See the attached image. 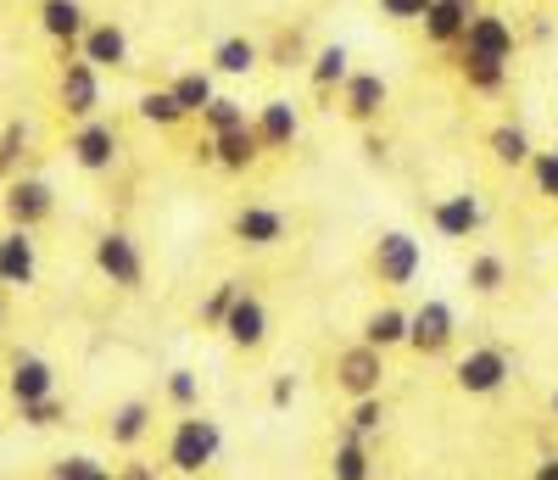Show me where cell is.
I'll list each match as a JSON object with an SVG mask.
<instances>
[{
  "instance_id": "52a82bcc",
  "label": "cell",
  "mask_w": 558,
  "mask_h": 480,
  "mask_svg": "<svg viewBox=\"0 0 558 480\" xmlns=\"http://www.w3.org/2000/svg\"><path fill=\"white\" fill-rule=\"evenodd\" d=\"M96 268L118 285V291H134V285L146 279V257H140L134 235H123V229H107L96 240Z\"/></svg>"
},
{
  "instance_id": "8d00e7d4",
  "label": "cell",
  "mask_w": 558,
  "mask_h": 480,
  "mask_svg": "<svg viewBox=\"0 0 558 480\" xmlns=\"http://www.w3.org/2000/svg\"><path fill=\"white\" fill-rule=\"evenodd\" d=\"M525 168H531V179H536L542 196H553V202H558V146H553V152H536Z\"/></svg>"
},
{
  "instance_id": "8992f818",
  "label": "cell",
  "mask_w": 558,
  "mask_h": 480,
  "mask_svg": "<svg viewBox=\"0 0 558 480\" xmlns=\"http://www.w3.org/2000/svg\"><path fill=\"white\" fill-rule=\"evenodd\" d=\"M68 152H73V163H78L84 173H112L123 140H118V129H112L107 118H84V123L73 129V140H68Z\"/></svg>"
},
{
  "instance_id": "cb8c5ba5",
  "label": "cell",
  "mask_w": 558,
  "mask_h": 480,
  "mask_svg": "<svg viewBox=\"0 0 558 480\" xmlns=\"http://www.w3.org/2000/svg\"><path fill=\"white\" fill-rule=\"evenodd\" d=\"M257 62H263V51H257V45H252L246 34L218 39V51H213V73H223V79H246Z\"/></svg>"
},
{
  "instance_id": "277c9868",
  "label": "cell",
  "mask_w": 558,
  "mask_h": 480,
  "mask_svg": "<svg viewBox=\"0 0 558 480\" xmlns=\"http://www.w3.org/2000/svg\"><path fill=\"white\" fill-rule=\"evenodd\" d=\"M452 335H458V313H452L441 297L418 302V308L408 313V347H413L418 358H441V352L452 347Z\"/></svg>"
},
{
  "instance_id": "f35d334b",
  "label": "cell",
  "mask_w": 558,
  "mask_h": 480,
  "mask_svg": "<svg viewBox=\"0 0 558 480\" xmlns=\"http://www.w3.org/2000/svg\"><path fill=\"white\" fill-rule=\"evenodd\" d=\"M380 12L391 17V23H418L430 12V0H380Z\"/></svg>"
},
{
  "instance_id": "7402d4cb",
  "label": "cell",
  "mask_w": 558,
  "mask_h": 480,
  "mask_svg": "<svg viewBox=\"0 0 558 480\" xmlns=\"http://www.w3.org/2000/svg\"><path fill=\"white\" fill-rule=\"evenodd\" d=\"M363 347H375V352L408 347V313L402 308H375L363 319Z\"/></svg>"
},
{
  "instance_id": "603a6c76",
  "label": "cell",
  "mask_w": 558,
  "mask_h": 480,
  "mask_svg": "<svg viewBox=\"0 0 558 480\" xmlns=\"http://www.w3.org/2000/svg\"><path fill=\"white\" fill-rule=\"evenodd\" d=\"M168 95H173V107H179L184 118H202V107L218 95V84H213L207 68H191V73H179V79L168 84Z\"/></svg>"
},
{
  "instance_id": "5bb4252c",
  "label": "cell",
  "mask_w": 558,
  "mask_h": 480,
  "mask_svg": "<svg viewBox=\"0 0 558 480\" xmlns=\"http://www.w3.org/2000/svg\"><path fill=\"white\" fill-rule=\"evenodd\" d=\"M430 224H436L441 240H470V235L486 224V207H481V196L458 190V196H441V202L430 207Z\"/></svg>"
},
{
  "instance_id": "b9f144b4",
  "label": "cell",
  "mask_w": 558,
  "mask_h": 480,
  "mask_svg": "<svg viewBox=\"0 0 558 480\" xmlns=\"http://www.w3.org/2000/svg\"><path fill=\"white\" fill-rule=\"evenodd\" d=\"M112 480H157V469H151V464H123Z\"/></svg>"
},
{
  "instance_id": "e575fe53",
  "label": "cell",
  "mask_w": 558,
  "mask_h": 480,
  "mask_svg": "<svg viewBox=\"0 0 558 480\" xmlns=\"http://www.w3.org/2000/svg\"><path fill=\"white\" fill-rule=\"evenodd\" d=\"M168 403H173L179 413H196V403H202V380H196V369H173V374H168Z\"/></svg>"
},
{
  "instance_id": "1f68e13d",
  "label": "cell",
  "mask_w": 558,
  "mask_h": 480,
  "mask_svg": "<svg viewBox=\"0 0 558 480\" xmlns=\"http://www.w3.org/2000/svg\"><path fill=\"white\" fill-rule=\"evenodd\" d=\"M28 152V123L12 118L7 129H0V179H12L17 173V157Z\"/></svg>"
},
{
  "instance_id": "ac0fdd59",
  "label": "cell",
  "mask_w": 558,
  "mask_h": 480,
  "mask_svg": "<svg viewBox=\"0 0 558 480\" xmlns=\"http://www.w3.org/2000/svg\"><path fill=\"white\" fill-rule=\"evenodd\" d=\"M475 12H481V0H430V12L418 17V23H425V39L430 45H458Z\"/></svg>"
},
{
  "instance_id": "d6a6232c",
  "label": "cell",
  "mask_w": 558,
  "mask_h": 480,
  "mask_svg": "<svg viewBox=\"0 0 558 480\" xmlns=\"http://www.w3.org/2000/svg\"><path fill=\"white\" fill-rule=\"evenodd\" d=\"M140 118H146V123H157V129H173V123H184V112L173 107V95H168V89H146V95H140Z\"/></svg>"
},
{
  "instance_id": "ffe728a7",
  "label": "cell",
  "mask_w": 558,
  "mask_h": 480,
  "mask_svg": "<svg viewBox=\"0 0 558 480\" xmlns=\"http://www.w3.org/2000/svg\"><path fill=\"white\" fill-rule=\"evenodd\" d=\"M235 240H246V247H279V240H286V213H279V207H241L235 213Z\"/></svg>"
},
{
  "instance_id": "836d02e7",
  "label": "cell",
  "mask_w": 558,
  "mask_h": 480,
  "mask_svg": "<svg viewBox=\"0 0 558 480\" xmlns=\"http://www.w3.org/2000/svg\"><path fill=\"white\" fill-rule=\"evenodd\" d=\"M458 68H463V84L481 89V95H497V89L508 84V68H502V62H470V57H463Z\"/></svg>"
},
{
  "instance_id": "ab89813d",
  "label": "cell",
  "mask_w": 558,
  "mask_h": 480,
  "mask_svg": "<svg viewBox=\"0 0 558 480\" xmlns=\"http://www.w3.org/2000/svg\"><path fill=\"white\" fill-rule=\"evenodd\" d=\"M101 464L96 458H84V453H73V458H62L57 469H51V480H84V475H96Z\"/></svg>"
},
{
  "instance_id": "4fadbf2b",
  "label": "cell",
  "mask_w": 558,
  "mask_h": 480,
  "mask_svg": "<svg viewBox=\"0 0 558 480\" xmlns=\"http://www.w3.org/2000/svg\"><path fill=\"white\" fill-rule=\"evenodd\" d=\"M252 134H257L263 152H291L296 134H302V112L291 101H263L257 118H252Z\"/></svg>"
},
{
  "instance_id": "7bdbcfd3",
  "label": "cell",
  "mask_w": 558,
  "mask_h": 480,
  "mask_svg": "<svg viewBox=\"0 0 558 480\" xmlns=\"http://www.w3.org/2000/svg\"><path fill=\"white\" fill-rule=\"evenodd\" d=\"M531 480H558V453H547V458L531 469Z\"/></svg>"
},
{
  "instance_id": "8fae6325",
  "label": "cell",
  "mask_w": 558,
  "mask_h": 480,
  "mask_svg": "<svg viewBox=\"0 0 558 480\" xmlns=\"http://www.w3.org/2000/svg\"><path fill=\"white\" fill-rule=\"evenodd\" d=\"M34 279H39L34 229H7L0 235V285H7V291H28Z\"/></svg>"
},
{
  "instance_id": "60d3db41",
  "label": "cell",
  "mask_w": 558,
  "mask_h": 480,
  "mask_svg": "<svg viewBox=\"0 0 558 480\" xmlns=\"http://www.w3.org/2000/svg\"><path fill=\"white\" fill-rule=\"evenodd\" d=\"M268 403H274V408H291V403H296V374H274Z\"/></svg>"
},
{
  "instance_id": "7c38bea8",
  "label": "cell",
  "mask_w": 558,
  "mask_h": 480,
  "mask_svg": "<svg viewBox=\"0 0 558 480\" xmlns=\"http://www.w3.org/2000/svg\"><path fill=\"white\" fill-rule=\"evenodd\" d=\"M386 95H391V89H386L380 73H357V68H352V73L341 79V112H347L352 123H375V118L386 112Z\"/></svg>"
},
{
  "instance_id": "6da1fadb",
  "label": "cell",
  "mask_w": 558,
  "mask_h": 480,
  "mask_svg": "<svg viewBox=\"0 0 558 480\" xmlns=\"http://www.w3.org/2000/svg\"><path fill=\"white\" fill-rule=\"evenodd\" d=\"M218 453H223V430H218V419H179L173 424V436H168V469H179V475H202V469H213L218 464Z\"/></svg>"
},
{
  "instance_id": "5b68a950",
  "label": "cell",
  "mask_w": 558,
  "mask_h": 480,
  "mask_svg": "<svg viewBox=\"0 0 558 480\" xmlns=\"http://www.w3.org/2000/svg\"><path fill=\"white\" fill-rule=\"evenodd\" d=\"M458 51L470 62H502L508 68V57H514V23L497 17V12H475L463 39H458Z\"/></svg>"
},
{
  "instance_id": "484cf974",
  "label": "cell",
  "mask_w": 558,
  "mask_h": 480,
  "mask_svg": "<svg viewBox=\"0 0 558 480\" xmlns=\"http://www.w3.org/2000/svg\"><path fill=\"white\" fill-rule=\"evenodd\" d=\"M151 436V403H123L112 413V447H140Z\"/></svg>"
},
{
  "instance_id": "d590c367",
  "label": "cell",
  "mask_w": 558,
  "mask_h": 480,
  "mask_svg": "<svg viewBox=\"0 0 558 480\" xmlns=\"http://www.w3.org/2000/svg\"><path fill=\"white\" fill-rule=\"evenodd\" d=\"M241 291H246V285H241V279H223V285H218V291H213V297L202 302V324H207V329H218V324H223V313H229V308H235V297H241Z\"/></svg>"
},
{
  "instance_id": "44dd1931",
  "label": "cell",
  "mask_w": 558,
  "mask_h": 480,
  "mask_svg": "<svg viewBox=\"0 0 558 480\" xmlns=\"http://www.w3.org/2000/svg\"><path fill=\"white\" fill-rule=\"evenodd\" d=\"M39 28L73 51V45L84 39V28H89V17H84L78 0H39Z\"/></svg>"
},
{
  "instance_id": "d6986e66",
  "label": "cell",
  "mask_w": 558,
  "mask_h": 480,
  "mask_svg": "<svg viewBox=\"0 0 558 480\" xmlns=\"http://www.w3.org/2000/svg\"><path fill=\"white\" fill-rule=\"evenodd\" d=\"M207 140H213V163H218V168H229V173H246V168L263 157V146H257L252 123H241V129H223V134H207Z\"/></svg>"
},
{
  "instance_id": "30bf717a",
  "label": "cell",
  "mask_w": 558,
  "mask_h": 480,
  "mask_svg": "<svg viewBox=\"0 0 558 480\" xmlns=\"http://www.w3.org/2000/svg\"><path fill=\"white\" fill-rule=\"evenodd\" d=\"M57 213V190L45 179H7V218L12 229H39Z\"/></svg>"
},
{
  "instance_id": "d4e9b609",
  "label": "cell",
  "mask_w": 558,
  "mask_h": 480,
  "mask_svg": "<svg viewBox=\"0 0 558 480\" xmlns=\"http://www.w3.org/2000/svg\"><path fill=\"white\" fill-rule=\"evenodd\" d=\"M492 157H497L502 168H525V163L536 157V146H531V134H525L520 123H497V129H492Z\"/></svg>"
},
{
  "instance_id": "9a60e30c",
  "label": "cell",
  "mask_w": 558,
  "mask_h": 480,
  "mask_svg": "<svg viewBox=\"0 0 558 480\" xmlns=\"http://www.w3.org/2000/svg\"><path fill=\"white\" fill-rule=\"evenodd\" d=\"M218 329H223L241 352H257V347L268 341V308H263L252 291H241V297H235V308L223 313V324H218Z\"/></svg>"
},
{
  "instance_id": "ee69618b",
  "label": "cell",
  "mask_w": 558,
  "mask_h": 480,
  "mask_svg": "<svg viewBox=\"0 0 558 480\" xmlns=\"http://www.w3.org/2000/svg\"><path fill=\"white\" fill-rule=\"evenodd\" d=\"M291 62H296V34L279 39V68H291Z\"/></svg>"
},
{
  "instance_id": "4316f807",
  "label": "cell",
  "mask_w": 558,
  "mask_h": 480,
  "mask_svg": "<svg viewBox=\"0 0 558 480\" xmlns=\"http://www.w3.org/2000/svg\"><path fill=\"white\" fill-rule=\"evenodd\" d=\"M330 475L336 480H368V475H375V464H368V442L341 436L336 442V458H330Z\"/></svg>"
},
{
  "instance_id": "f546056e",
  "label": "cell",
  "mask_w": 558,
  "mask_h": 480,
  "mask_svg": "<svg viewBox=\"0 0 558 480\" xmlns=\"http://www.w3.org/2000/svg\"><path fill=\"white\" fill-rule=\"evenodd\" d=\"M380 424H386V403L380 397H357L352 403V419H347V436L368 442V436H380Z\"/></svg>"
},
{
  "instance_id": "7dc6e473",
  "label": "cell",
  "mask_w": 558,
  "mask_h": 480,
  "mask_svg": "<svg viewBox=\"0 0 558 480\" xmlns=\"http://www.w3.org/2000/svg\"><path fill=\"white\" fill-rule=\"evenodd\" d=\"M553 419H558V392H553Z\"/></svg>"
},
{
  "instance_id": "e0dca14e",
  "label": "cell",
  "mask_w": 558,
  "mask_h": 480,
  "mask_svg": "<svg viewBox=\"0 0 558 480\" xmlns=\"http://www.w3.org/2000/svg\"><path fill=\"white\" fill-rule=\"evenodd\" d=\"M7 392H12L17 408H23V403H39V397H57V369L45 363V358H34V352H23V358H12Z\"/></svg>"
},
{
  "instance_id": "3957f363",
  "label": "cell",
  "mask_w": 558,
  "mask_h": 480,
  "mask_svg": "<svg viewBox=\"0 0 558 480\" xmlns=\"http://www.w3.org/2000/svg\"><path fill=\"white\" fill-rule=\"evenodd\" d=\"M418 268H425V247H418L408 229H386V235L375 240V274H380V285L402 291V285L418 279Z\"/></svg>"
},
{
  "instance_id": "9c48e42d",
  "label": "cell",
  "mask_w": 558,
  "mask_h": 480,
  "mask_svg": "<svg viewBox=\"0 0 558 480\" xmlns=\"http://www.w3.org/2000/svg\"><path fill=\"white\" fill-rule=\"evenodd\" d=\"M57 101L73 123L84 118H96L101 112V73L89 68V62H62V84H57Z\"/></svg>"
},
{
  "instance_id": "f1b7e54d",
  "label": "cell",
  "mask_w": 558,
  "mask_h": 480,
  "mask_svg": "<svg viewBox=\"0 0 558 480\" xmlns=\"http://www.w3.org/2000/svg\"><path fill=\"white\" fill-rule=\"evenodd\" d=\"M508 285V263L497 257V252H481V257H470V291H481V297H497Z\"/></svg>"
},
{
  "instance_id": "f6af8a7d",
  "label": "cell",
  "mask_w": 558,
  "mask_h": 480,
  "mask_svg": "<svg viewBox=\"0 0 558 480\" xmlns=\"http://www.w3.org/2000/svg\"><path fill=\"white\" fill-rule=\"evenodd\" d=\"M0 324H7V285H0Z\"/></svg>"
},
{
  "instance_id": "4dcf8cb0",
  "label": "cell",
  "mask_w": 558,
  "mask_h": 480,
  "mask_svg": "<svg viewBox=\"0 0 558 480\" xmlns=\"http://www.w3.org/2000/svg\"><path fill=\"white\" fill-rule=\"evenodd\" d=\"M202 123H207V134H223V129H241V123H252V118H246L241 101H229V95H213V101L202 107Z\"/></svg>"
},
{
  "instance_id": "7a4b0ae2",
  "label": "cell",
  "mask_w": 558,
  "mask_h": 480,
  "mask_svg": "<svg viewBox=\"0 0 558 480\" xmlns=\"http://www.w3.org/2000/svg\"><path fill=\"white\" fill-rule=\"evenodd\" d=\"M452 380H458L463 397H497L508 380H514V358H508L502 347H470L458 358Z\"/></svg>"
},
{
  "instance_id": "2e32d148",
  "label": "cell",
  "mask_w": 558,
  "mask_h": 480,
  "mask_svg": "<svg viewBox=\"0 0 558 480\" xmlns=\"http://www.w3.org/2000/svg\"><path fill=\"white\" fill-rule=\"evenodd\" d=\"M78 62H89V68H129V34L118 28V23H89L84 28V39H78Z\"/></svg>"
},
{
  "instance_id": "74e56055",
  "label": "cell",
  "mask_w": 558,
  "mask_h": 480,
  "mask_svg": "<svg viewBox=\"0 0 558 480\" xmlns=\"http://www.w3.org/2000/svg\"><path fill=\"white\" fill-rule=\"evenodd\" d=\"M62 419H68L62 397H39V403H23V424H34V430H51V424H62Z\"/></svg>"
},
{
  "instance_id": "83f0119b",
  "label": "cell",
  "mask_w": 558,
  "mask_h": 480,
  "mask_svg": "<svg viewBox=\"0 0 558 480\" xmlns=\"http://www.w3.org/2000/svg\"><path fill=\"white\" fill-rule=\"evenodd\" d=\"M347 73H352V51H347V45H324V51L313 57V84L318 89H336Z\"/></svg>"
},
{
  "instance_id": "bcb514c9",
  "label": "cell",
  "mask_w": 558,
  "mask_h": 480,
  "mask_svg": "<svg viewBox=\"0 0 558 480\" xmlns=\"http://www.w3.org/2000/svg\"><path fill=\"white\" fill-rule=\"evenodd\" d=\"M84 480H112V475H107V469H96V475H84Z\"/></svg>"
},
{
  "instance_id": "ba28073f",
  "label": "cell",
  "mask_w": 558,
  "mask_h": 480,
  "mask_svg": "<svg viewBox=\"0 0 558 480\" xmlns=\"http://www.w3.org/2000/svg\"><path fill=\"white\" fill-rule=\"evenodd\" d=\"M380 380H386V352H375V347H347L341 358H336V386L357 403V397H380Z\"/></svg>"
}]
</instances>
